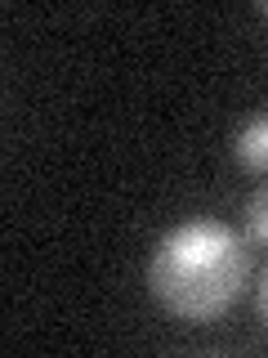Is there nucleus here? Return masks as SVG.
<instances>
[{
	"label": "nucleus",
	"mask_w": 268,
	"mask_h": 358,
	"mask_svg": "<svg viewBox=\"0 0 268 358\" xmlns=\"http://www.w3.org/2000/svg\"><path fill=\"white\" fill-rule=\"evenodd\" d=\"M232 152L246 171L268 175V112H255V117L241 121V130L232 134Z\"/></svg>",
	"instance_id": "f03ea898"
},
{
	"label": "nucleus",
	"mask_w": 268,
	"mask_h": 358,
	"mask_svg": "<svg viewBox=\"0 0 268 358\" xmlns=\"http://www.w3.org/2000/svg\"><path fill=\"white\" fill-rule=\"evenodd\" d=\"M246 233H251L260 246H268V184L246 201Z\"/></svg>",
	"instance_id": "7ed1b4c3"
},
{
	"label": "nucleus",
	"mask_w": 268,
	"mask_h": 358,
	"mask_svg": "<svg viewBox=\"0 0 268 358\" xmlns=\"http://www.w3.org/2000/svg\"><path fill=\"white\" fill-rule=\"evenodd\" d=\"M260 9H264V14H268V0H264V5H260Z\"/></svg>",
	"instance_id": "39448f33"
},
{
	"label": "nucleus",
	"mask_w": 268,
	"mask_h": 358,
	"mask_svg": "<svg viewBox=\"0 0 268 358\" xmlns=\"http://www.w3.org/2000/svg\"><path fill=\"white\" fill-rule=\"evenodd\" d=\"M255 309H260V322L268 327V268L260 273V287H255Z\"/></svg>",
	"instance_id": "20e7f679"
},
{
	"label": "nucleus",
	"mask_w": 268,
	"mask_h": 358,
	"mask_svg": "<svg viewBox=\"0 0 268 358\" xmlns=\"http://www.w3.org/2000/svg\"><path fill=\"white\" fill-rule=\"evenodd\" d=\"M148 287L174 318L215 322L246 287V246L223 220H188L156 242Z\"/></svg>",
	"instance_id": "f257e3e1"
}]
</instances>
